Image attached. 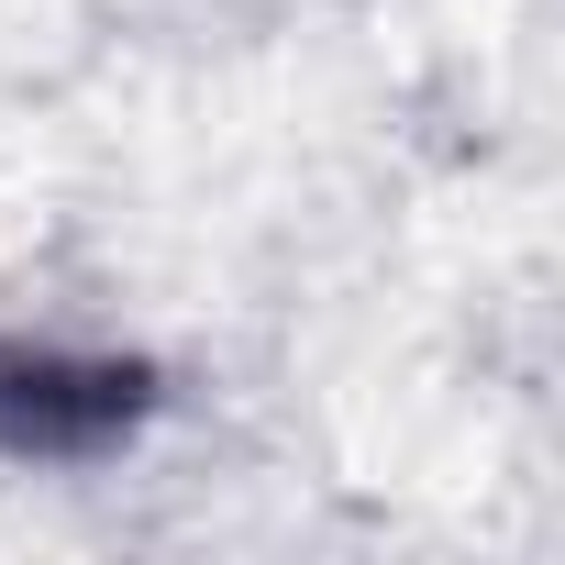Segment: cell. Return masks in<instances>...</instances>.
<instances>
[{
  "mask_svg": "<svg viewBox=\"0 0 565 565\" xmlns=\"http://www.w3.org/2000/svg\"><path fill=\"white\" fill-rule=\"evenodd\" d=\"M145 422V366H67L0 344V444L12 455H100Z\"/></svg>",
  "mask_w": 565,
  "mask_h": 565,
  "instance_id": "obj_1",
  "label": "cell"
}]
</instances>
